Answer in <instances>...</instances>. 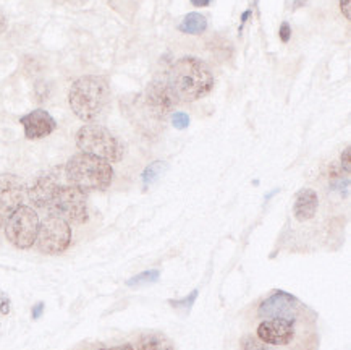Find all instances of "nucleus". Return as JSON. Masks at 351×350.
I'll return each mask as SVG.
<instances>
[{
	"instance_id": "2",
	"label": "nucleus",
	"mask_w": 351,
	"mask_h": 350,
	"mask_svg": "<svg viewBox=\"0 0 351 350\" xmlns=\"http://www.w3.org/2000/svg\"><path fill=\"white\" fill-rule=\"evenodd\" d=\"M214 75L209 65L197 57H183L170 70L169 84L178 101H199L213 91Z\"/></svg>"
},
{
	"instance_id": "5",
	"label": "nucleus",
	"mask_w": 351,
	"mask_h": 350,
	"mask_svg": "<svg viewBox=\"0 0 351 350\" xmlns=\"http://www.w3.org/2000/svg\"><path fill=\"white\" fill-rule=\"evenodd\" d=\"M76 146L84 154L96 156L107 163H119L125 154V146L110 130L97 124H88L76 133Z\"/></svg>"
},
{
	"instance_id": "24",
	"label": "nucleus",
	"mask_w": 351,
	"mask_h": 350,
	"mask_svg": "<svg viewBox=\"0 0 351 350\" xmlns=\"http://www.w3.org/2000/svg\"><path fill=\"white\" fill-rule=\"evenodd\" d=\"M213 0H191V3L195 7H208Z\"/></svg>"
},
{
	"instance_id": "17",
	"label": "nucleus",
	"mask_w": 351,
	"mask_h": 350,
	"mask_svg": "<svg viewBox=\"0 0 351 350\" xmlns=\"http://www.w3.org/2000/svg\"><path fill=\"white\" fill-rule=\"evenodd\" d=\"M159 279V271H146L141 275L133 277L128 281V285H141V284H149V282H156Z\"/></svg>"
},
{
	"instance_id": "4",
	"label": "nucleus",
	"mask_w": 351,
	"mask_h": 350,
	"mask_svg": "<svg viewBox=\"0 0 351 350\" xmlns=\"http://www.w3.org/2000/svg\"><path fill=\"white\" fill-rule=\"evenodd\" d=\"M64 170L66 180L83 193L104 191L114 180V169L110 163L84 152L75 154L64 165Z\"/></svg>"
},
{
	"instance_id": "10",
	"label": "nucleus",
	"mask_w": 351,
	"mask_h": 350,
	"mask_svg": "<svg viewBox=\"0 0 351 350\" xmlns=\"http://www.w3.org/2000/svg\"><path fill=\"white\" fill-rule=\"evenodd\" d=\"M258 338L269 345H287L295 338V326L288 320H265L258 327Z\"/></svg>"
},
{
	"instance_id": "7",
	"label": "nucleus",
	"mask_w": 351,
	"mask_h": 350,
	"mask_svg": "<svg viewBox=\"0 0 351 350\" xmlns=\"http://www.w3.org/2000/svg\"><path fill=\"white\" fill-rule=\"evenodd\" d=\"M71 227L65 219L47 214V218L39 224V232L36 237V246L46 255H58L70 246Z\"/></svg>"
},
{
	"instance_id": "25",
	"label": "nucleus",
	"mask_w": 351,
	"mask_h": 350,
	"mask_svg": "<svg viewBox=\"0 0 351 350\" xmlns=\"http://www.w3.org/2000/svg\"><path fill=\"white\" fill-rule=\"evenodd\" d=\"M101 350H133V347L130 344L125 345H119V347H112V349H101Z\"/></svg>"
},
{
	"instance_id": "1",
	"label": "nucleus",
	"mask_w": 351,
	"mask_h": 350,
	"mask_svg": "<svg viewBox=\"0 0 351 350\" xmlns=\"http://www.w3.org/2000/svg\"><path fill=\"white\" fill-rule=\"evenodd\" d=\"M28 195L34 206L65 219L69 224H84L88 221L86 193L66 180L64 167L40 175L28 190Z\"/></svg>"
},
{
	"instance_id": "3",
	"label": "nucleus",
	"mask_w": 351,
	"mask_h": 350,
	"mask_svg": "<svg viewBox=\"0 0 351 350\" xmlns=\"http://www.w3.org/2000/svg\"><path fill=\"white\" fill-rule=\"evenodd\" d=\"M109 83L99 75H84L71 84L69 102L73 114L83 122H94L109 104Z\"/></svg>"
},
{
	"instance_id": "18",
	"label": "nucleus",
	"mask_w": 351,
	"mask_h": 350,
	"mask_svg": "<svg viewBox=\"0 0 351 350\" xmlns=\"http://www.w3.org/2000/svg\"><path fill=\"white\" fill-rule=\"evenodd\" d=\"M241 350H269L267 344H264L263 340L253 336H245L241 339Z\"/></svg>"
},
{
	"instance_id": "14",
	"label": "nucleus",
	"mask_w": 351,
	"mask_h": 350,
	"mask_svg": "<svg viewBox=\"0 0 351 350\" xmlns=\"http://www.w3.org/2000/svg\"><path fill=\"white\" fill-rule=\"evenodd\" d=\"M138 350H175L172 340L162 333H147L141 336Z\"/></svg>"
},
{
	"instance_id": "21",
	"label": "nucleus",
	"mask_w": 351,
	"mask_h": 350,
	"mask_svg": "<svg viewBox=\"0 0 351 350\" xmlns=\"http://www.w3.org/2000/svg\"><path fill=\"white\" fill-rule=\"evenodd\" d=\"M278 34H280V39H282L283 43H288V39H290V36H291L290 25H288V23H282L280 31H278Z\"/></svg>"
},
{
	"instance_id": "13",
	"label": "nucleus",
	"mask_w": 351,
	"mask_h": 350,
	"mask_svg": "<svg viewBox=\"0 0 351 350\" xmlns=\"http://www.w3.org/2000/svg\"><path fill=\"white\" fill-rule=\"evenodd\" d=\"M319 206V198L317 193L313 190V188H303L296 193L295 205H293V214L296 221L306 222L309 219H313L317 213Z\"/></svg>"
},
{
	"instance_id": "12",
	"label": "nucleus",
	"mask_w": 351,
	"mask_h": 350,
	"mask_svg": "<svg viewBox=\"0 0 351 350\" xmlns=\"http://www.w3.org/2000/svg\"><path fill=\"white\" fill-rule=\"evenodd\" d=\"M295 312H296V299L288 294H283V292H278V294L272 295V297L265 300L259 308L261 316L269 318V320L278 318V320L290 321L291 318L295 316Z\"/></svg>"
},
{
	"instance_id": "9",
	"label": "nucleus",
	"mask_w": 351,
	"mask_h": 350,
	"mask_svg": "<svg viewBox=\"0 0 351 350\" xmlns=\"http://www.w3.org/2000/svg\"><path fill=\"white\" fill-rule=\"evenodd\" d=\"M144 101H146L147 109L156 119H165L172 114L175 106L178 104V97L175 96L169 82H152L146 89Z\"/></svg>"
},
{
	"instance_id": "19",
	"label": "nucleus",
	"mask_w": 351,
	"mask_h": 350,
	"mask_svg": "<svg viewBox=\"0 0 351 350\" xmlns=\"http://www.w3.org/2000/svg\"><path fill=\"white\" fill-rule=\"evenodd\" d=\"M172 124H173L175 128L183 130V128H186L188 125H190V117H188L186 114H183V112H175L173 117H172Z\"/></svg>"
},
{
	"instance_id": "26",
	"label": "nucleus",
	"mask_w": 351,
	"mask_h": 350,
	"mask_svg": "<svg viewBox=\"0 0 351 350\" xmlns=\"http://www.w3.org/2000/svg\"><path fill=\"white\" fill-rule=\"evenodd\" d=\"M39 310H43V305H38V308H36V313H34V318L39 316Z\"/></svg>"
},
{
	"instance_id": "11",
	"label": "nucleus",
	"mask_w": 351,
	"mask_h": 350,
	"mask_svg": "<svg viewBox=\"0 0 351 350\" xmlns=\"http://www.w3.org/2000/svg\"><path fill=\"white\" fill-rule=\"evenodd\" d=\"M20 124L25 128V137L28 140H40L56 132V119L44 109H36L20 119Z\"/></svg>"
},
{
	"instance_id": "23",
	"label": "nucleus",
	"mask_w": 351,
	"mask_h": 350,
	"mask_svg": "<svg viewBox=\"0 0 351 350\" xmlns=\"http://www.w3.org/2000/svg\"><path fill=\"white\" fill-rule=\"evenodd\" d=\"M7 26H8V23H7V16L3 15V12H2V10H0V34L5 33V31H7Z\"/></svg>"
},
{
	"instance_id": "8",
	"label": "nucleus",
	"mask_w": 351,
	"mask_h": 350,
	"mask_svg": "<svg viewBox=\"0 0 351 350\" xmlns=\"http://www.w3.org/2000/svg\"><path fill=\"white\" fill-rule=\"evenodd\" d=\"M25 183L13 174H0V229L15 211L23 206Z\"/></svg>"
},
{
	"instance_id": "22",
	"label": "nucleus",
	"mask_w": 351,
	"mask_h": 350,
	"mask_svg": "<svg viewBox=\"0 0 351 350\" xmlns=\"http://www.w3.org/2000/svg\"><path fill=\"white\" fill-rule=\"evenodd\" d=\"M350 2L351 0H340V10H341V13H343V16L346 18V20H350V10H351V7H350Z\"/></svg>"
},
{
	"instance_id": "16",
	"label": "nucleus",
	"mask_w": 351,
	"mask_h": 350,
	"mask_svg": "<svg viewBox=\"0 0 351 350\" xmlns=\"http://www.w3.org/2000/svg\"><path fill=\"white\" fill-rule=\"evenodd\" d=\"M164 163H160V161H157V163H152L149 167H146V170L143 172V182L144 185H151L152 182L156 180L157 177H159L160 172H162V167H164Z\"/></svg>"
},
{
	"instance_id": "6",
	"label": "nucleus",
	"mask_w": 351,
	"mask_h": 350,
	"mask_svg": "<svg viewBox=\"0 0 351 350\" xmlns=\"http://www.w3.org/2000/svg\"><path fill=\"white\" fill-rule=\"evenodd\" d=\"M39 224L40 221L36 209L31 206H20L3 226L7 240L20 250L31 248L36 244Z\"/></svg>"
},
{
	"instance_id": "20",
	"label": "nucleus",
	"mask_w": 351,
	"mask_h": 350,
	"mask_svg": "<svg viewBox=\"0 0 351 350\" xmlns=\"http://www.w3.org/2000/svg\"><path fill=\"white\" fill-rule=\"evenodd\" d=\"M341 169H343L346 174H350V146H346L343 154H341Z\"/></svg>"
},
{
	"instance_id": "15",
	"label": "nucleus",
	"mask_w": 351,
	"mask_h": 350,
	"mask_svg": "<svg viewBox=\"0 0 351 350\" xmlns=\"http://www.w3.org/2000/svg\"><path fill=\"white\" fill-rule=\"evenodd\" d=\"M178 30L184 34H201L208 30V20L201 13H188L182 20V23H180Z\"/></svg>"
}]
</instances>
